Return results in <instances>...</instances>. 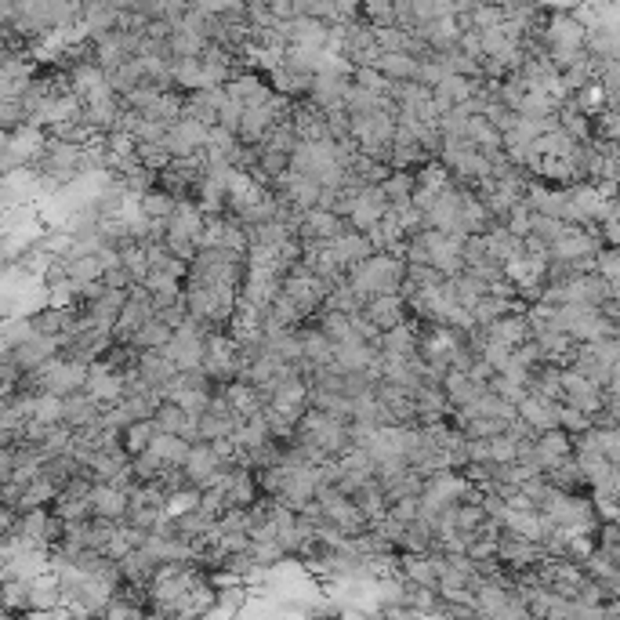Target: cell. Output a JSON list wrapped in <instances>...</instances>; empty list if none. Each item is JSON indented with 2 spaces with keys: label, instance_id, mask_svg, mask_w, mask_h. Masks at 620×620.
<instances>
[{
  "label": "cell",
  "instance_id": "6da1fadb",
  "mask_svg": "<svg viewBox=\"0 0 620 620\" xmlns=\"http://www.w3.org/2000/svg\"><path fill=\"white\" fill-rule=\"evenodd\" d=\"M403 269H407V261L400 254H392V251H370L367 258H360V261H352L345 269V284L360 298H370V294H400Z\"/></svg>",
  "mask_w": 620,
  "mask_h": 620
},
{
  "label": "cell",
  "instance_id": "7a4b0ae2",
  "mask_svg": "<svg viewBox=\"0 0 620 620\" xmlns=\"http://www.w3.org/2000/svg\"><path fill=\"white\" fill-rule=\"evenodd\" d=\"M377 54H381V47H377L374 26L363 22V19L349 22V26H345V37H342V59H345L349 66H374Z\"/></svg>",
  "mask_w": 620,
  "mask_h": 620
},
{
  "label": "cell",
  "instance_id": "3957f363",
  "mask_svg": "<svg viewBox=\"0 0 620 620\" xmlns=\"http://www.w3.org/2000/svg\"><path fill=\"white\" fill-rule=\"evenodd\" d=\"M493 555H497L508 570H526V566H537V562L544 558L541 548H537V541L519 537V533L504 530V526H500V533H497V548H493Z\"/></svg>",
  "mask_w": 620,
  "mask_h": 620
},
{
  "label": "cell",
  "instance_id": "277c9868",
  "mask_svg": "<svg viewBox=\"0 0 620 620\" xmlns=\"http://www.w3.org/2000/svg\"><path fill=\"white\" fill-rule=\"evenodd\" d=\"M584 26L574 19V12H548L541 37H544V51L548 47H584Z\"/></svg>",
  "mask_w": 620,
  "mask_h": 620
},
{
  "label": "cell",
  "instance_id": "5b68a950",
  "mask_svg": "<svg viewBox=\"0 0 620 620\" xmlns=\"http://www.w3.org/2000/svg\"><path fill=\"white\" fill-rule=\"evenodd\" d=\"M207 142V124L193 120V117H178L175 124H167L163 145L171 149V156H196Z\"/></svg>",
  "mask_w": 620,
  "mask_h": 620
},
{
  "label": "cell",
  "instance_id": "8992f818",
  "mask_svg": "<svg viewBox=\"0 0 620 620\" xmlns=\"http://www.w3.org/2000/svg\"><path fill=\"white\" fill-rule=\"evenodd\" d=\"M229 98L225 87H193V91H182V117H193L200 124H218V109L221 102Z\"/></svg>",
  "mask_w": 620,
  "mask_h": 620
},
{
  "label": "cell",
  "instance_id": "52a82bcc",
  "mask_svg": "<svg viewBox=\"0 0 620 620\" xmlns=\"http://www.w3.org/2000/svg\"><path fill=\"white\" fill-rule=\"evenodd\" d=\"M570 446H574V435H570V432H562L558 425L537 432V435H533V465H537L541 472L551 468L555 461L570 458Z\"/></svg>",
  "mask_w": 620,
  "mask_h": 620
},
{
  "label": "cell",
  "instance_id": "ba28073f",
  "mask_svg": "<svg viewBox=\"0 0 620 620\" xmlns=\"http://www.w3.org/2000/svg\"><path fill=\"white\" fill-rule=\"evenodd\" d=\"M360 312L377 330H388V327H396V323H403L410 316V309H407V302L400 294H370V298H363V309Z\"/></svg>",
  "mask_w": 620,
  "mask_h": 620
},
{
  "label": "cell",
  "instance_id": "9c48e42d",
  "mask_svg": "<svg viewBox=\"0 0 620 620\" xmlns=\"http://www.w3.org/2000/svg\"><path fill=\"white\" fill-rule=\"evenodd\" d=\"M117 22H120V8L112 4V0H84V4H80V33H84V40L117 29Z\"/></svg>",
  "mask_w": 620,
  "mask_h": 620
},
{
  "label": "cell",
  "instance_id": "30bf717a",
  "mask_svg": "<svg viewBox=\"0 0 620 620\" xmlns=\"http://www.w3.org/2000/svg\"><path fill=\"white\" fill-rule=\"evenodd\" d=\"M486 337H493V342H504L508 349L523 345L526 337H530V319H526V309H508L504 316H497L493 323L483 327Z\"/></svg>",
  "mask_w": 620,
  "mask_h": 620
},
{
  "label": "cell",
  "instance_id": "8fae6325",
  "mask_svg": "<svg viewBox=\"0 0 620 620\" xmlns=\"http://www.w3.org/2000/svg\"><path fill=\"white\" fill-rule=\"evenodd\" d=\"M87 500H91V512L102 516V519L124 523V516H128V490L112 486V483H95Z\"/></svg>",
  "mask_w": 620,
  "mask_h": 620
},
{
  "label": "cell",
  "instance_id": "7c38bea8",
  "mask_svg": "<svg viewBox=\"0 0 620 620\" xmlns=\"http://www.w3.org/2000/svg\"><path fill=\"white\" fill-rule=\"evenodd\" d=\"M555 410H558V403L555 400H544V396H537V392H530L526 388V396L516 403V414L533 428V432H544V428H555L558 425V417H555Z\"/></svg>",
  "mask_w": 620,
  "mask_h": 620
},
{
  "label": "cell",
  "instance_id": "4fadbf2b",
  "mask_svg": "<svg viewBox=\"0 0 620 620\" xmlns=\"http://www.w3.org/2000/svg\"><path fill=\"white\" fill-rule=\"evenodd\" d=\"M218 465V450H214V442H207V439H196V442H189V450H186V461H182V472L189 475V483L193 486H200L203 483V475H211V468Z\"/></svg>",
  "mask_w": 620,
  "mask_h": 620
},
{
  "label": "cell",
  "instance_id": "5bb4252c",
  "mask_svg": "<svg viewBox=\"0 0 620 620\" xmlns=\"http://www.w3.org/2000/svg\"><path fill=\"white\" fill-rule=\"evenodd\" d=\"M486 384H479V381H472L465 370H446V377H442V396H446V403H450V410H458V407H468L479 392H483Z\"/></svg>",
  "mask_w": 620,
  "mask_h": 620
},
{
  "label": "cell",
  "instance_id": "9a60e30c",
  "mask_svg": "<svg viewBox=\"0 0 620 620\" xmlns=\"http://www.w3.org/2000/svg\"><path fill=\"white\" fill-rule=\"evenodd\" d=\"M483 244H486V258H493V261H500V265H508L512 258H519L523 254V240L519 236H512L504 225L497 221L493 229H486L483 233Z\"/></svg>",
  "mask_w": 620,
  "mask_h": 620
},
{
  "label": "cell",
  "instance_id": "2e32d148",
  "mask_svg": "<svg viewBox=\"0 0 620 620\" xmlns=\"http://www.w3.org/2000/svg\"><path fill=\"white\" fill-rule=\"evenodd\" d=\"M327 244H330V251L337 254V261H342L345 269H349L352 261H360V258H367V254L374 251L370 236H367V233H356V229L337 233V236H334V240H327Z\"/></svg>",
  "mask_w": 620,
  "mask_h": 620
},
{
  "label": "cell",
  "instance_id": "e0dca14e",
  "mask_svg": "<svg viewBox=\"0 0 620 620\" xmlns=\"http://www.w3.org/2000/svg\"><path fill=\"white\" fill-rule=\"evenodd\" d=\"M135 370L156 388V384H163L167 377L175 374V363L167 360L160 349H138V356H135Z\"/></svg>",
  "mask_w": 620,
  "mask_h": 620
},
{
  "label": "cell",
  "instance_id": "ac0fdd59",
  "mask_svg": "<svg viewBox=\"0 0 620 620\" xmlns=\"http://www.w3.org/2000/svg\"><path fill=\"white\" fill-rule=\"evenodd\" d=\"M374 70L384 73L392 84H396V80H414L417 59H414V54H407V51H381L377 62H374Z\"/></svg>",
  "mask_w": 620,
  "mask_h": 620
},
{
  "label": "cell",
  "instance_id": "d6986e66",
  "mask_svg": "<svg viewBox=\"0 0 620 620\" xmlns=\"http://www.w3.org/2000/svg\"><path fill=\"white\" fill-rule=\"evenodd\" d=\"M512 109L519 112V117H555L558 98H555L551 91H544V87H526V91L516 98Z\"/></svg>",
  "mask_w": 620,
  "mask_h": 620
},
{
  "label": "cell",
  "instance_id": "ffe728a7",
  "mask_svg": "<svg viewBox=\"0 0 620 620\" xmlns=\"http://www.w3.org/2000/svg\"><path fill=\"white\" fill-rule=\"evenodd\" d=\"M584 54H591V59L606 62V59H616V26H588L584 33Z\"/></svg>",
  "mask_w": 620,
  "mask_h": 620
},
{
  "label": "cell",
  "instance_id": "44dd1931",
  "mask_svg": "<svg viewBox=\"0 0 620 620\" xmlns=\"http://www.w3.org/2000/svg\"><path fill=\"white\" fill-rule=\"evenodd\" d=\"M145 450H153V454H156L163 465H182V461H186L189 442H186L178 432H156V435L149 439Z\"/></svg>",
  "mask_w": 620,
  "mask_h": 620
},
{
  "label": "cell",
  "instance_id": "7402d4cb",
  "mask_svg": "<svg viewBox=\"0 0 620 620\" xmlns=\"http://www.w3.org/2000/svg\"><path fill=\"white\" fill-rule=\"evenodd\" d=\"M475 87H479V80L475 77H461V73H442V80L432 87V95L435 98H446L450 105H458V102H465V98H472L475 95Z\"/></svg>",
  "mask_w": 620,
  "mask_h": 620
},
{
  "label": "cell",
  "instance_id": "603a6c76",
  "mask_svg": "<svg viewBox=\"0 0 620 620\" xmlns=\"http://www.w3.org/2000/svg\"><path fill=\"white\" fill-rule=\"evenodd\" d=\"M171 334H175V327H167V323H160L156 316H149L135 334H131V349H163L167 342H171Z\"/></svg>",
  "mask_w": 620,
  "mask_h": 620
},
{
  "label": "cell",
  "instance_id": "cb8c5ba5",
  "mask_svg": "<svg viewBox=\"0 0 620 620\" xmlns=\"http://www.w3.org/2000/svg\"><path fill=\"white\" fill-rule=\"evenodd\" d=\"M142 80H145L142 59H124L120 66H112V70L105 73V84H109L112 95H124L128 87H135V84H142Z\"/></svg>",
  "mask_w": 620,
  "mask_h": 620
},
{
  "label": "cell",
  "instance_id": "d4e9b609",
  "mask_svg": "<svg viewBox=\"0 0 620 620\" xmlns=\"http://www.w3.org/2000/svg\"><path fill=\"white\" fill-rule=\"evenodd\" d=\"M381 193L388 200V207H403L414 200V171H388V178L381 182Z\"/></svg>",
  "mask_w": 620,
  "mask_h": 620
},
{
  "label": "cell",
  "instance_id": "484cf974",
  "mask_svg": "<svg viewBox=\"0 0 620 620\" xmlns=\"http://www.w3.org/2000/svg\"><path fill=\"white\" fill-rule=\"evenodd\" d=\"M432 537H435L432 523H425V519H414V523H407V526H403L396 551H414V555H425V551L432 548Z\"/></svg>",
  "mask_w": 620,
  "mask_h": 620
},
{
  "label": "cell",
  "instance_id": "4316f807",
  "mask_svg": "<svg viewBox=\"0 0 620 620\" xmlns=\"http://www.w3.org/2000/svg\"><path fill=\"white\" fill-rule=\"evenodd\" d=\"M135 203H138V211H142L145 218H156V221H163L167 214L175 211V203H178V200H175L171 193H167V189L153 186V189H145V193H142V196H138Z\"/></svg>",
  "mask_w": 620,
  "mask_h": 620
},
{
  "label": "cell",
  "instance_id": "83f0119b",
  "mask_svg": "<svg viewBox=\"0 0 620 620\" xmlns=\"http://www.w3.org/2000/svg\"><path fill=\"white\" fill-rule=\"evenodd\" d=\"M247 551H251V558L258 562V566H265V570H272V574L284 566V562H291L287 551H284V544H279L276 537H272V541H251Z\"/></svg>",
  "mask_w": 620,
  "mask_h": 620
},
{
  "label": "cell",
  "instance_id": "f1b7e54d",
  "mask_svg": "<svg viewBox=\"0 0 620 620\" xmlns=\"http://www.w3.org/2000/svg\"><path fill=\"white\" fill-rule=\"evenodd\" d=\"M171 149H167L163 142H135V163L149 167V171H163L167 163H171Z\"/></svg>",
  "mask_w": 620,
  "mask_h": 620
},
{
  "label": "cell",
  "instance_id": "f546056e",
  "mask_svg": "<svg viewBox=\"0 0 620 620\" xmlns=\"http://www.w3.org/2000/svg\"><path fill=\"white\" fill-rule=\"evenodd\" d=\"M153 435H156V425H153V417H142V421H128V425H124V432H120V439H124V450H128V454H138V450H145Z\"/></svg>",
  "mask_w": 620,
  "mask_h": 620
},
{
  "label": "cell",
  "instance_id": "4dcf8cb0",
  "mask_svg": "<svg viewBox=\"0 0 620 620\" xmlns=\"http://www.w3.org/2000/svg\"><path fill=\"white\" fill-rule=\"evenodd\" d=\"M302 138H298V131H294V124H291V117H284V120H276L269 131H265V138H261V145H269V149H279V153H291L294 145H298Z\"/></svg>",
  "mask_w": 620,
  "mask_h": 620
},
{
  "label": "cell",
  "instance_id": "1f68e13d",
  "mask_svg": "<svg viewBox=\"0 0 620 620\" xmlns=\"http://www.w3.org/2000/svg\"><path fill=\"white\" fill-rule=\"evenodd\" d=\"M186 417H189V414H186L175 400H160L156 410H153V425H156V432H182Z\"/></svg>",
  "mask_w": 620,
  "mask_h": 620
},
{
  "label": "cell",
  "instance_id": "d6a6232c",
  "mask_svg": "<svg viewBox=\"0 0 620 620\" xmlns=\"http://www.w3.org/2000/svg\"><path fill=\"white\" fill-rule=\"evenodd\" d=\"M555 417H558V428H562V432H570V435H581V432H588V428H591V417H588L584 410L570 407V403H558Z\"/></svg>",
  "mask_w": 620,
  "mask_h": 620
},
{
  "label": "cell",
  "instance_id": "836d02e7",
  "mask_svg": "<svg viewBox=\"0 0 620 620\" xmlns=\"http://www.w3.org/2000/svg\"><path fill=\"white\" fill-rule=\"evenodd\" d=\"M349 77H352V84H360V87H367L374 95H388V87H392V80L384 73H377L374 66H352Z\"/></svg>",
  "mask_w": 620,
  "mask_h": 620
},
{
  "label": "cell",
  "instance_id": "e575fe53",
  "mask_svg": "<svg viewBox=\"0 0 620 620\" xmlns=\"http://www.w3.org/2000/svg\"><path fill=\"white\" fill-rule=\"evenodd\" d=\"M294 15H309L319 22H337V0H294Z\"/></svg>",
  "mask_w": 620,
  "mask_h": 620
},
{
  "label": "cell",
  "instance_id": "d590c367",
  "mask_svg": "<svg viewBox=\"0 0 620 620\" xmlns=\"http://www.w3.org/2000/svg\"><path fill=\"white\" fill-rule=\"evenodd\" d=\"M562 233H566V221H562V218H551V214H533V221H530V236H537V240L551 244V240H558Z\"/></svg>",
  "mask_w": 620,
  "mask_h": 620
},
{
  "label": "cell",
  "instance_id": "8d00e7d4",
  "mask_svg": "<svg viewBox=\"0 0 620 620\" xmlns=\"http://www.w3.org/2000/svg\"><path fill=\"white\" fill-rule=\"evenodd\" d=\"M160 468H163V461L153 454V450H138V454H131V472H135V479H138V483L156 479V475H160Z\"/></svg>",
  "mask_w": 620,
  "mask_h": 620
},
{
  "label": "cell",
  "instance_id": "74e56055",
  "mask_svg": "<svg viewBox=\"0 0 620 620\" xmlns=\"http://www.w3.org/2000/svg\"><path fill=\"white\" fill-rule=\"evenodd\" d=\"M595 272L599 276H606V279H620V251L613 247V244H602L599 251H595Z\"/></svg>",
  "mask_w": 620,
  "mask_h": 620
},
{
  "label": "cell",
  "instance_id": "f35d334b",
  "mask_svg": "<svg viewBox=\"0 0 620 620\" xmlns=\"http://www.w3.org/2000/svg\"><path fill=\"white\" fill-rule=\"evenodd\" d=\"M236 131H229V128H221V124H211L207 128V142H203V149H214V153H221V156H229L233 149H236Z\"/></svg>",
  "mask_w": 620,
  "mask_h": 620
},
{
  "label": "cell",
  "instance_id": "ab89813d",
  "mask_svg": "<svg viewBox=\"0 0 620 620\" xmlns=\"http://www.w3.org/2000/svg\"><path fill=\"white\" fill-rule=\"evenodd\" d=\"M468 15H472V29H493V26L504 22L500 4H490V0H479V4H475Z\"/></svg>",
  "mask_w": 620,
  "mask_h": 620
},
{
  "label": "cell",
  "instance_id": "60d3db41",
  "mask_svg": "<svg viewBox=\"0 0 620 620\" xmlns=\"http://www.w3.org/2000/svg\"><path fill=\"white\" fill-rule=\"evenodd\" d=\"M595 446L609 465H620V428H595Z\"/></svg>",
  "mask_w": 620,
  "mask_h": 620
},
{
  "label": "cell",
  "instance_id": "b9f144b4",
  "mask_svg": "<svg viewBox=\"0 0 620 620\" xmlns=\"http://www.w3.org/2000/svg\"><path fill=\"white\" fill-rule=\"evenodd\" d=\"M486 388H493L497 392V396L504 400V403H519L523 396H526V384H519V381H508V377H504V374H493L490 381H486Z\"/></svg>",
  "mask_w": 620,
  "mask_h": 620
},
{
  "label": "cell",
  "instance_id": "7bdbcfd3",
  "mask_svg": "<svg viewBox=\"0 0 620 620\" xmlns=\"http://www.w3.org/2000/svg\"><path fill=\"white\" fill-rule=\"evenodd\" d=\"M175 403H178L189 417H196V414H203V410L211 407V392H203V388H182Z\"/></svg>",
  "mask_w": 620,
  "mask_h": 620
},
{
  "label": "cell",
  "instance_id": "ee69618b",
  "mask_svg": "<svg viewBox=\"0 0 620 620\" xmlns=\"http://www.w3.org/2000/svg\"><path fill=\"white\" fill-rule=\"evenodd\" d=\"M490 461H500V465L516 461V439H512L508 432L490 435Z\"/></svg>",
  "mask_w": 620,
  "mask_h": 620
},
{
  "label": "cell",
  "instance_id": "f6af8a7d",
  "mask_svg": "<svg viewBox=\"0 0 620 620\" xmlns=\"http://www.w3.org/2000/svg\"><path fill=\"white\" fill-rule=\"evenodd\" d=\"M160 519H163V508H138V504H128V516H124V523L138 530H153Z\"/></svg>",
  "mask_w": 620,
  "mask_h": 620
},
{
  "label": "cell",
  "instance_id": "bcb514c9",
  "mask_svg": "<svg viewBox=\"0 0 620 620\" xmlns=\"http://www.w3.org/2000/svg\"><path fill=\"white\" fill-rule=\"evenodd\" d=\"M421 512V504L417 497H400V500H388V516L392 519H400V523H414Z\"/></svg>",
  "mask_w": 620,
  "mask_h": 620
},
{
  "label": "cell",
  "instance_id": "7dc6e473",
  "mask_svg": "<svg viewBox=\"0 0 620 620\" xmlns=\"http://www.w3.org/2000/svg\"><path fill=\"white\" fill-rule=\"evenodd\" d=\"M493 370H500L504 363H508L512 360V349L508 345H504V342H493V337H486V345H483V352H479Z\"/></svg>",
  "mask_w": 620,
  "mask_h": 620
},
{
  "label": "cell",
  "instance_id": "c3c4849f",
  "mask_svg": "<svg viewBox=\"0 0 620 620\" xmlns=\"http://www.w3.org/2000/svg\"><path fill=\"white\" fill-rule=\"evenodd\" d=\"M240 120H244V105H240L236 98H225L221 109H218V124H221V128H229V131H236Z\"/></svg>",
  "mask_w": 620,
  "mask_h": 620
},
{
  "label": "cell",
  "instance_id": "681fc988",
  "mask_svg": "<svg viewBox=\"0 0 620 620\" xmlns=\"http://www.w3.org/2000/svg\"><path fill=\"white\" fill-rule=\"evenodd\" d=\"M588 345L602 363H620V337H595Z\"/></svg>",
  "mask_w": 620,
  "mask_h": 620
},
{
  "label": "cell",
  "instance_id": "f907efd6",
  "mask_svg": "<svg viewBox=\"0 0 620 620\" xmlns=\"http://www.w3.org/2000/svg\"><path fill=\"white\" fill-rule=\"evenodd\" d=\"M102 284H105V287H112V291H131L135 279L128 276V269H124V265H117V269H105V272H102Z\"/></svg>",
  "mask_w": 620,
  "mask_h": 620
},
{
  "label": "cell",
  "instance_id": "816d5d0a",
  "mask_svg": "<svg viewBox=\"0 0 620 620\" xmlns=\"http://www.w3.org/2000/svg\"><path fill=\"white\" fill-rule=\"evenodd\" d=\"M465 374H468L472 381H479V384H486V381H490V377H493L497 370H493V367H490V363H486L483 356H475V360H472V367H468Z\"/></svg>",
  "mask_w": 620,
  "mask_h": 620
},
{
  "label": "cell",
  "instance_id": "f5cc1de1",
  "mask_svg": "<svg viewBox=\"0 0 620 620\" xmlns=\"http://www.w3.org/2000/svg\"><path fill=\"white\" fill-rule=\"evenodd\" d=\"M15 519H19V512H15V504H0V537H8V533H15Z\"/></svg>",
  "mask_w": 620,
  "mask_h": 620
},
{
  "label": "cell",
  "instance_id": "db71d44e",
  "mask_svg": "<svg viewBox=\"0 0 620 620\" xmlns=\"http://www.w3.org/2000/svg\"><path fill=\"white\" fill-rule=\"evenodd\" d=\"M265 4H269V12L276 19H291L294 15V0H265Z\"/></svg>",
  "mask_w": 620,
  "mask_h": 620
},
{
  "label": "cell",
  "instance_id": "11a10c76",
  "mask_svg": "<svg viewBox=\"0 0 620 620\" xmlns=\"http://www.w3.org/2000/svg\"><path fill=\"white\" fill-rule=\"evenodd\" d=\"M490 4H500V0H490Z\"/></svg>",
  "mask_w": 620,
  "mask_h": 620
},
{
  "label": "cell",
  "instance_id": "9f6ffc18",
  "mask_svg": "<svg viewBox=\"0 0 620 620\" xmlns=\"http://www.w3.org/2000/svg\"><path fill=\"white\" fill-rule=\"evenodd\" d=\"M80 4H84V0H80Z\"/></svg>",
  "mask_w": 620,
  "mask_h": 620
}]
</instances>
